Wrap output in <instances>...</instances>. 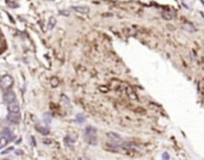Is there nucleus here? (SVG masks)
I'll return each instance as SVG.
<instances>
[{
  "instance_id": "nucleus-1",
  "label": "nucleus",
  "mask_w": 204,
  "mask_h": 160,
  "mask_svg": "<svg viewBox=\"0 0 204 160\" xmlns=\"http://www.w3.org/2000/svg\"><path fill=\"white\" fill-rule=\"evenodd\" d=\"M12 84H13V79H12V77H10V75H4L1 79H0V86L5 90L10 89L12 86Z\"/></svg>"
},
{
  "instance_id": "nucleus-2",
  "label": "nucleus",
  "mask_w": 204,
  "mask_h": 160,
  "mask_svg": "<svg viewBox=\"0 0 204 160\" xmlns=\"http://www.w3.org/2000/svg\"><path fill=\"white\" fill-rule=\"evenodd\" d=\"M8 106V111L10 112H19V103L17 101H13V102H11L7 104Z\"/></svg>"
},
{
  "instance_id": "nucleus-3",
  "label": "nucleus",
  "mask_w": 204,
  "mask_h": 160,
  "mask_svg": "<svg viewBox=\"0 0 204 160\" xmlns=\"http://www.w3.org/2000/svg\"><path fill=\"white\" fill-rule=\"evenodd\" d=\"M4 101L8 104V103H11V102H13V101H16V94L12 92V91H7L5 94H4Z\"/></svg>"
},
{
  "instance_id": "nucleus-4",
  "label": "nucleus",
  "mask_w": 204,
  "mask_h": 160,
  "mask_svg": "<svg viewBox=\"0 0 204 160\" xmlns=\"http://www.w3.org/2000/svg\"><path fill=\"white\" fill-rule=\"evenodd\" d=\"M73 10L75 12H78V13H81V15H87L88 12H90V8L87 6H74Z\"/></svg>"
},
{
  "instance_id": "nucleus-5",
  "label": "nucleus",
  "mask_w": 204,
  "mask_h": 160,
  "mask_svg": "<svg viewBox=\"0 0 204 160\" xmlns=\"http://www.w3.org/2000/svg\"><path fill=\"white\" fill-rule=\"evenodd\" d=\"M8 121L13 122V123H19V121H20L19 112H10V115H8Z\"/></svg>"
},
{
  "instance_id": "nucleus-6",
  "label": "nucleus",
  "mask_w": 204,
  "mask_h": 160,
  "mask_svg": "<svg viewBox=\"0 0 204 160\" xmlns=\"http://www.w3.org/2000/svg\"><path fill=\"white\" fill-rule=\"evenodd\" d=\"M162 17L166 19H172L174 17V13L172 11H165V12H162Z\"/></svg>"
},
{
  "instance_id": "nucleus-7",
  "label": "nucleus",
  "mask_w": 204,
  "mask_h": 160,
  "mask_svg": "<svg viewBox=\"0 0 204 160\" xmlns=\"http://www.w3.org/2000/svg\"><path fill=\"white\" fill-rule=\"evenodd\" d=\"M55 23H56L55 22V18H53V17L50 18L49 22H48V30H52L54 28V25H55Z\"/></svg>"
},
{
  "instance_id": "nucleus-8",
  "label": "nucleus",
  "mask_w": 204,
  "mask_h": 160,
  "mask_svg": "<svg viewBox=\"0 0 204 160\" xmlns=\"http://www.w3.org/2000/svg\"><path fill=\"white\" fill-rule=\"evenodd\" d=\"M36 129H37L38 131H41L42 134H44V135H47V134L49 133V129H48V128H42V126H37Z\"/></svg>"
},
{
  "instance_id": "nucleus-9",
  "label": "nucleus",
  "mask_w": 204,
  "mask_h": 160,
  "mask_svg": "<svg viewBox=\"0 0 204 160\" xmlns=\"http://www.w3.org/2000/svg\"><path fill=\"white\" fill-rule=\"evenodd\" d=\"M59 82H60V81H59V79H57V78H55V77L50 79V85H52L53 87H56V86L59 85Z\"/></svg>"
},
{
  "instance_id": "nucleus-10",
  "label": "nucleus",
  "mask_w": 204,
  "mask_h": 160,
  "mask_svg": "<svg viewBox=\"0 0 204 160\" xmlns=\"http://www.w3.org/2000/svg\"><path fill=\"white\" fill-rule=\"evenodd\" d=\"M7 142H8V140H7L5 136H3L1 139H0V148H1V147H4V146H6Z\"/></svg>"
},
{
  "instance_id": "nucleus-11",
  "label": "nucleus",
  "mask_w": 204,
  "mask_h": 160,
  "mask_svg": "<svg viewBox=\"0 0 204 160\" xmlns=\"http://www.w3.org/2000/svg\"><path fill=\"white\" fill-rule=\"evenodd\" d=\"M43 143H44V145H53L54 141H53L52 139H48V138H47V139H43Z\"/></svg>"
},
{
  "instance_id": "nucleus-12",
  "label": "nucleus",
  "mask_w": 204,
  "mask_h": 160,
  "mask_svg": "<svg viewBox=\"0 0 204 160\" xmlns=\"http://www.w3.org/2000/svg\"><path fill=\"white\" fill-rule=\"evenodd\" d=\"M16 154H17V155H18V154H19V155H22V154H23V152H22V151H16Z\"/></svg>"
}]
</instances>
